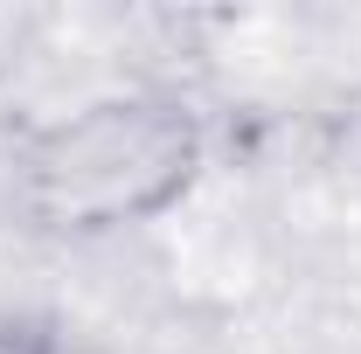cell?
<instances>
[{"mask_svg":"<svg viewBox=\"0 0 361 354\" xmlns=\"http://www.w3.org/2000/svg\"><path fill=\"white\" fill-rule=\"evenodd\" d=\"M209 167L202 118L160 90L90 97L70 118H49L14 146V209L35 236L97 243L118 229H146Z\"/></svg>","mask_w":361,"mask_h":354,"instance_id":"obj_1","label":"cell"}]
</instances>
